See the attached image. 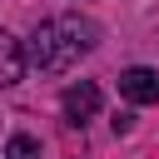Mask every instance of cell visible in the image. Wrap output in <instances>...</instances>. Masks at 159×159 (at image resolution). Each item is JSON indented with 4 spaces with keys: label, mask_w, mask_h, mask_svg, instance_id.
I'll return each mask as SVG.
<instances>
[{
    "label": "cell",
    "mask_w": 159,
    "mask_h": 159,
    "mask_svg": "<svg viewBox=\"0 0 159 159\" xmlns=\"http://www.w3.org/2000/svg\"><path fill=\"white\" fill-rule=\"evenodd\" d=\"M94 40H99L94 20H80V15L40 20V25H35V35H30V50H25V65L60 75V70H70L80 55H89V50H94Z\"/></svg>",
    "instance_id": "1"
},
{
    "label": "cell",
    "mask_w": 159,
    "mask_h": 159,
    "mask_svg": "<svg viewBox=\"0 0 159 159\" xmlns=\"http://www.w3.org/2000/svg\"><path fill=\"white\" fill-rule=\"evenodd\" d=\"M60 109H65V119H70V124H84V119H94V114H99V84H94V80H80V84H70V89L60 94Z\"/></svg>",
    "instance_id": "2"
},
{
    "label": "cell",
    "mask_w": 159,
    "mask_h": 159,
    "mask_svg": "<svg viewBox=\"0 0 159 159\" xmlns=\"http://www.w3.org/2000/svg\"><path fill=\"white\" fill-rule=\"evenodd\" d=\"M119 94H124L129 104H159V70L129 65V70L119 75Z\"/></svg>",
    "instance_id": "3"
},
{
    "label": "cell",
    "mask_w": 159,
    "mask_h": 159,
    "mask_svg": "<svg viewBox=\"0 0 159 159\" xmlns=\"http://www.w3.org/2000/svg\"><path fill=\"white\" fill-rule=\"evenodd\" d=\"M20 80H25V45L10 30H0V89H10Z\"/></svg>",
    "instance_id": "4"
},
{
    "label": "cell",
    "mask_w": 159,
    "mask_h": 159,
    "mask_svg": "<svg viewBox=\"0 0 159 159\" xmlns=\"http://www.w3.org/2000/svg\"><path fill=\"white\" fill-rule=\"evenodd\" d=\"M5 159H40V139H35V134H10Z\"/></svg>",
    "instance_id": "5"
}]
</instances>
